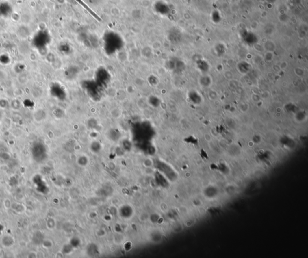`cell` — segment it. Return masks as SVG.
I'll return each instance as SVG.
<instances>
[{"instance_id":"obj_1","label":"cell","mask_w":308,"mask_h":258,"mask_svg":"<svg viewBox=\"0 0 308 258\" xmlns=\"http://www.w3.org/2000/svg\"><path fill=\"white\" fill-rule=\"evenodd\" d=\"M76 1L81 5L82 7H83L85 9L87 10V11L89 12L92 16H93L95 19H97L99 21H101V18L98 15V14L95 13L94 11H93L90 7L88 6L84 2H83L82 0H76Z\"/></svg>"},{"instance_id":"obj_2","label":"cell","mask_w":308,"mask_h":258,"mask_svg":"<svg viewBox=\"0 0 308 258\" xmlns=\"http://www.w3.org/2000/svg\"><path fill=\"white\" fill-rule=\"evenodd\" d=\"M204 194L210 198H213L217 194V190L214 187H209L205 190Z\"/></svg>"}]
</instances>
